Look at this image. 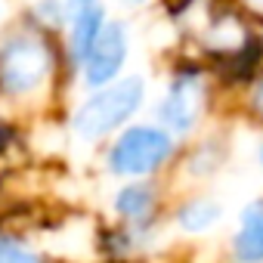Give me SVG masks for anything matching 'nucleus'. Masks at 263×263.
<instances>
[{
  "label": "nucleus",
  "mask_w": 263,
  "mask_h": 263,
  "mask_svg": "<svg viewBox=\"0 0 263 263\" xmlns=\"http://www.w3.org/2000/svg\"><path fill=\"white\" fill-rule=\"evenodd\" d=\"M143 81L140 78H127L102 93H96L93 99H87L78 115H74V130L84 140H96L108 130H115L118 124H124L143 105Z\"/></svg>",
  "instance_id": "nucleus-1"
},
{
  "label": "nucleus",
  "mask_w": 263,
  "mask_h": 263,
  "mask_svg": "<svg viewBox=\"0 0 263 263\" xmlns=\"http://www.w3.org/2000/svg\"><path fill=\"white\" fill-rule=\"evenodd\" d=\"M171 149H174V143L164 130L134 127L115 143V149L108 155V167L115 174L143 177V174H152L158 164H164L171 158Z\"/></svg>",
  "instance_id": "nucleus-2"
},
{
  "label": "nucleus",
  "mask_w": 263,
  "mask_h": 263,
  "mask_svg": "<svg viewBox=\"0 0 263 263\" xmlns=\"http://www.w3.org/2000/svg\"><path fill=\"white\" fill-rule=\"evenodd\" d=\"M53 59L44 41L16 37L0 53V84L10 93H31L44 84Z\"/></svg>",
  "instance_id": "nucleus-3"
},
{
  "label": "nucleus",
  "mask_w": 263,
  "mask_h": 263,
  "mask_svg": "<svg viewBox=\"0 0 263 263\" xmlns=\"http://www.w3.org/2000/svg\"><path fill=\"white\" fill-rule=\"evenodd\" d=\"M124 56H127V28L121 22H111L99 31L90 56L84 59V78L90 87H102L108 84L121 65H124Z\"/></svg>",
  "instance_id": "nucleus-4"
},
{
  "label": "nucleus",
  "mask_w": 263,
  "mask_h": 263,
  "mask_svg": "<svg viewBox=\"0 0 263 263\" xmlns=\"http://www.w3.org/2000/svg\"><path fill=\"white\" fill-rule=\"evenodd\" d=\"M198 108H201V84L192 74H180L171 84L167 96L158 102V118L174 134H186L198 118Z\"/></svg>",
  "instance_id": "nucleus-5"
},
{
  "label": "nucleus",
  "mask_w": 263,
  "mask_h": 263,
  "mask_svg": "<svg viewBox=\"0 0 263 263\" xmlns=\"http://www.w3.org/2000/svg\"><path fill=\"white\" fill-rule=\"evenodd\" d=\"M235 254L241 260H263V201L245 208L241 229L235 235Z\"/></svg>",
  "instance_id": "nucleus-6"
},
{
  "label": "nucleus",
  "mask_w": 263,
  "mask_h": 263,
  "mask_svg": "<svg viewBox=\"0 0 263 263\" xmlns=\"http://www.w3.org/2000/svg\"><path fill=\"white\" fill-rule=\"evenodd\" d=\"M102 28H105V22H102V10H99L96 4L78 10L74 28H71V50H74V56H78L81 62L90 56V50H93V44H96V37H99Z\"/></svg>",
  "instance_id": "nucleus-7"
},
{
  "label": "nucleus",
  "mask_w": 263,
  "mask_h": 263,
  "mask_svg": "<svg viewBox=\"0 0 263 263\" xmlns=\"http://www.w3.org/2000/svg\"><path fill=\"white\" fill-rule=\"evenodd\" d=\"M115 204H118V214H124L130 220H143L155 204V192H152V186H127V189H121Z\"/></svg>",
  "instance_id": "nucleus-8"
},
{
  "label": "nucleus",
  "mask_w": 263,
  "mask_h": 263,
  "mask_svg": "<svg viewBox=\"0 0 263 263\" xmlns=\"http://www.w3.org/2000/svg\"><path fill=\"white\" fill-rule=\"evenodd\" d=\"M220 220V208L214 201H192L180 211V226L189 232H201L208 226H214Z\"/></svg>",
  "instance_id": "nucleus-9"
},
{
  "label": "nucleus",
  "mask_w": 263,
  "mask_h": 263,
  "mask_svg": "<svg viewBox=\"0 0 263 263\" xmlns=\"http://www.w3.org/2000/svg\"><path fill=\"white\" fill-rule=\"evenodd\" d=\"M0 263H37V257L28 248H22L19 241L0 238Z\"/></svg>",
  "instance_id": "nucleus-10"
},
{
  "label": "nucleus",
  "mask_w": 263,
  "mask_h": 263,
  "mask_svg": "<svg viewBox=\"0 0 263 263\" xmlns=\"http://www.w3.org/2000/svg\"><path fill=\"white\" fill-rule=\"evenodd\" d=\"M254 108L263 115V81L257 84V90H254Z\"/></svg>",
  "instance_id": "nucleus-11"
},
{
  "label": "nucleus",
  "mask_w": 263,
  "mask_h": 263,
  "mask_svg": "<svg viewBox=\"0 0 263 263\" xmlns=\"http://www.w3.org/2000/svg\"><path fill=\"white\" fill-rule=\"evenodd\" d=\"M90 4H93V0H74V7H78V10H81V7H90Z\"/></svg>",
  "instance_id": "nucleus-12"
},
{
  "label": "nucleus",
  "mask_w": 263,
  "mask_h": 263,
  "mask_svg": "<svg viewBox=\"0 0 263 263\" xmlns=\"http://www.w3.org/2000/svg\"><path fill=\"white\" fill-rule=\"evenodd\" d=\"M130 4H143V0H130Z\"/></svg>",
  "instance_id": "nucleus-13"
},
{
  "label": "nucleus",
  "mask_w": 263,
  "mask_h": 263,
  "mask_svg": "<svg viewBox=\"0 0 263 263\" xmlns=\"http://www.w3.org/2000/svg\"><path fill=\"white\" fill-rule=\"evenodd\" d=\"M260 155H263V152H260Z\"/></svg>",
  "instance_id": "nucleus-14"
}]
</instances>
